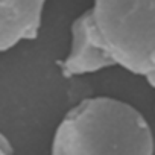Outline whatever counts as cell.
Instances as JSON below:
<instances>
[{"label": "cell", "instance_id": "4", "mask_svg": "<svg viewBox=\"0 0 155 155\" xmlns=\"http://www.w3.org/2000/svg\"><path fill=\"white\" fill-rule=\"evenodd\" d=\"M58 65L62 76L65 78L97 73L104 68H108L105 58L93 40L85 11L73 21L70 52L58 62Z\"/></svg>", "mask_w": 155, "mask_h": 155}, {"label": "cell", "instance_id": "3", "mask_svg": "<svg viewBox=\"0 0 155 155\" xmlns=\"http://www.w3.org/2000/svg\"><path fill=\"white\" fill-rule=\"evenodd\" d=\"M44 6L41 0H0V53L38 37Z\"/></svg>", "mask_w": 155, "mask_h": 155}, {"label": "cell", "instance_id": "2", "mask_svg": "<svg viewBox=\"0 0 155 155\" xmlns=\"http://www.w3.org/2000/svg\"><path fill=\"white\" fill-rule=\"evenodd\" d=\"M91 35L108 67L143 76L153 87L155 2L97 0L87 9Z\"/></svg>", "mask_w": 155, "mask_h": 155}, {"label": "cell", "instance_id": "5", "mask_svg": "<svg viewBox=\"0 0 155 155\" xmlns=\"http://www.w3.org/2000/svg\"><path fill=\"white\" fill-rule=\"evenodd\" d=\"M0 155H14V149H12L11 141L2 132H0Z\"/></svg>", "mask_w": 155, "mask_h": 155}, {"label": "cell", "instance_id": "1", "mask_svg": "<svg viewBox=\"0 0 155 155\" xmlns=\"http://www.w3.org/2000/svg\"><path fill=\"white\" fill-rule=\"evenodd\" d=\"M153 138L144 116L108 96L88 97L58 125L50 155H152Z\"/></svg>", "mask_w": 155, "mask_h": 155}]
</instances>
